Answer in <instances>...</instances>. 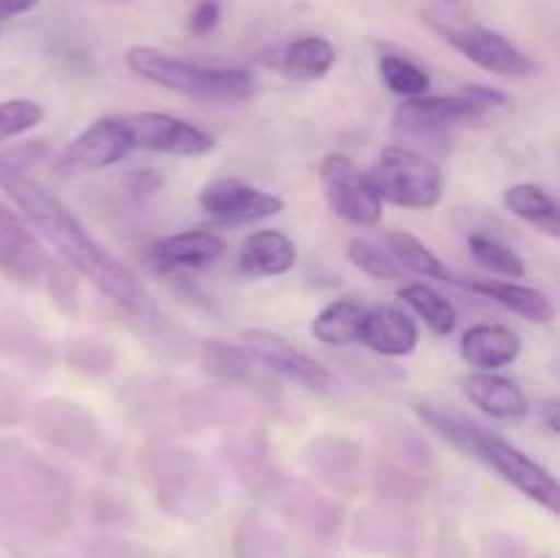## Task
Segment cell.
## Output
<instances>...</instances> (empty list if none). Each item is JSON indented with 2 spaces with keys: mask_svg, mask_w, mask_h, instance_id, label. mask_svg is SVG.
Here are the masks:
<instances>
[{
  "mask_svg": "<svg viewBox=\"0 0 560 558\" xmlns=\"http://www.w3.org/2000/svg\"><path fill=\"white\" fill-rule=\"evenodd\" d=\"M463 359L476 372H498L517 361L523 342H520L517 332L509 326H495V323H481L465 332L463 345Z\"/></svg>",
  "mask_w": 560,
  "mask_h": 558,
  "instance_id": "2e32d148",
  "label": "cell"
},
{
  "mask_svg": "<svg viewBox=\"0 0 560 558\" xmlns=\"http://www.w3.org/2000/svg\"><path fill=\"white\" fill-rule=\"evenodd\" d=\"M364 306L359 301H334L312 323V337L331 348H345L350 342H359L361 321H364Z\"/></svg>",
  "mask_w": 560,
  "mask_h": 558,
  "instance_id": "603a6c76",
  "label": "cell"
},
{
  "mask_svg": "<svg viewBox=\"0 0 560 558\" xmlns=\"http://www.w3.org/2000/svg\"><path fill=\"white\" fill-rule=\"evenodd\" d=\"M38 0H0V20H9V16H20L25 11L36 9Z\"/></svg>",
  "mask_w": 560,
  "mask_h": 558,
  "instance_id": "1f68e13d",
  "label": "cell"
},
{
  "mask_svg": "<svg viewBox=\"0 0 560 558\" xmlns=\"http://www.w3.org/2000/svg\"><path fill=\"white\" fill-rule=\"evenodd\" d=\"M126 63L142 80L206 104H238L255 96L257 91L255 77L246 69L202 66L195 60L175 58V55L162 53L156 47H129Z\"/></svg>",
  "mask_w": 560,
  "mask_h": 558,
  "instance_id": "3957f363",
  "label": "cell"
},
{
  "mask_svg": "<svg viewBox=\"0 0 560 558\" xmlns=\"http://www.w3.org/2000/svg\"><path fill=\"white\" fill-rule=\"evenodd\" d=\"M42 120L44 109L33 98H9V102H0V142L22 135V131H31Z\"/></svg>",
  "mask_w": 560,
  "mask_h": 558,
  "instance_id": "f1b7e54d",
  "label": "cell"
},
{
  "mask_svg": "<svg viewBox=\"0 0 560 558\" xmlns=\"http://www.w3.org/2000/svg\"><path fill=\"white\" fill-rule=\"evenodd\" d=\"M38 425H42V435L60 449H69V438H74V452L85 449V438H91L96 432L93 419L85 414V408L63 403V399L60 403L58 399L44 403L42 414H38Z\"/></svg>",
  "mask_w": 560,
  "mask_h": 558,
  "instance_id": "ffe728a7",
  "label": "cell"
},
{
  "mask_svg": "<svg viewBox=\"0 0 560 558\" xmlns=\"http://www.w3.org/2000/svg\"><path fill=\"white\" fill-rule=\"evenodd\" d=\"M416 414H419L421 419H424V425L432 427L443 441H448L454 449L468 454V457H476L479 463H485L487 468L495 470L503 481L517 487L525 498L541 503V507L550 509L552 514L560 512V487L556 476H552L545 465L530 460L528 454L520 452L517 446H512V443L503 441V438L481 430L474 421L459 419V416H454L452 410L446 408L419 403L416 405Z\"/></svg>",
  "mask_w": 560,
  "mask_h": 558,
  "instance_id": "7a4b0ae2",
  "label": "cell"
},
{
  "mask_svg": "<svg viewBox=\"0 0 560 558\" xmlns=\"http://www.w3.org/2000/svg\"><path fill=\"white\" fill-rule=\"evenodd\" d=\"M468 252L485 271L495 274V277L523 279L525 271H528V268H525V260L512 249V246H506L498 239H490V235L485 233L468 235Z\"/></svg>",
  "mask_w": 560,
  "mask_h": 558,
  "instance_id": "d4e9b609",
  "label": "cell"
},
{
  "mask_svg": "<svg viewBox=\"0 0 560 558\" xmlns=\"http://www.w3.org/2000/svg\"><path fill=\"white\" fill-rule=\"evenodd\" d=\"M299 260V249L282 230H255L246 235L238 252L241 271L249 277H279L288 274Z\"/></svg>",
  "mask_w": 560,
  "mask_h": 558,
  "instance_id": "e0dca14e",
  "label": "cell"
},
{
  "mask_svg": "<svg viewBox=\"0 0 560 558\" xmlns=\"http://www.w3.org/2000/svg\"><path fill=\"white\" fill-rule=\"evenodd\" d=\"M459 284H465L470 293L487 295L490 301L501 304L503 310L514 312V315L525 317L530 323L550 326L556 321V306H552L550 295L536 288H528V284L501 282V279H485V282H463L459 279Z\"/></svg>",
  "mask_w": 560,
  "mask_h": 558,
  "instance_id": "ac0fdd59",
  "label": "cell"
},
{
  "mask_svg": "<svg viewBox=\"0 0 560 558\" xmlns=\"http://www.w3.org/2000/svg\"><path fill=\"white\" fill-rule=\"evenodd\" d=\"M366 181L381 200L399 208L427 211L443 197V173L430 156L408 148H386Z\"/></svg>",
  "mask_w": 560,
  "mask_h": 558,
  "instance_id": "277c9868",
  "label": "cell"
},
{
  "mask_svg": "<svg viewBox=\"0 0 560 558\" xmlns=\"http://www.w3.org/2000/svg\"><path fill=\"white\" fill-rule=\"evenodd\" d=\"M381 77L386 82L388 91H394L397 96L402 98H416V96H427L430 93V74L421 69L416 60L405 58V55L397 53H386L381 58Z\"/></svg>",
  "mask_w": 560,
  "mask_h": 558,
  "instance_id": "4316f807",
  "label": "cell"
},
{
  "mask_svg": "<svg viewBox=\"0 0 560 558\" xmlns=\"http://www.w3.org/2000/svg\"><path fill=\"white\" fill-rule=\"evenodd\" d=\"M200 208L224 224H249L277 217L284 211V200L241 178H219L200 191Z\"/></svg>",
  "mask_w": 560,
  "mask_h": 558,
  "instance_id": "30bf717a",
  "label": "cell"
},
{
  "mask_svg": "<svg viewBox=\"0 0 560 558\" xmlns=\"http://www.w3.org/2000/svg\"><path fill=\"white\" fill-rule=\"evenodd\" d=\"M465 98H470L474 104H479L481 109H490V107H501L506 104V93L498 91V88H487V85H470L463 91Z\"/></svg>",
  "mask_w": 560,
  "mask_h": 558,
  "instance_id": "4dcf8cb0",
  "label": "cell"
},
{
  "mask_svg": "<svg viewBox=\"0 0 560 558\" xmlns=\"http://www.w3.org/2000/svg\"><path fill=\"white\" fill-rule=\"evenodd\" d=\"M485 109L465 96H416L405 98L394 113V126L405 135L432 137L452 126L479 120Z\"/></svg>",
  "mask_w": 560,
  "mask_h": 558,
  "instance_id": "8fae6325",
  "label": "cell"
},
{
  "mask_svg": "<svg viewBox=\"0 0 560 558\" xmlns=\"http://www.w3.org/2000/svg\"><path fill=\"white\" fill-rule=\"evenodd\" d=\"M320 181L326 200L339 219L359 228H372L383 219V200L361 173L359 164L342 153H331L320 162Z\"/></svg>",
  "mask_w": 560,
  "mask_h": 558,
  "instance_id": "5b68a950",
  "label": "cell"
},
{
  "mask_svg": "<svg viewBox=\"0 0 560 558\" xmlns=\"http://www.w3.org/2000/svg\"><path fill=\"white\" fill-rule=\"evenodd\" d=\"M219 16H222V11H219V5L213 3V0H202V3L197 5L195 11H191V16H189V31L195 33V36H208V33L217 31Z\"/></svg>",
  "mask_w": 560,
  "mask_h": 558,
  "instance_id": "f546056e",
  "label": "cell"
},
{
  "mask_svg": "<svg viewBox=\"0 0 560 558\" xmlns=\"http://www.w3.org/2000/svg\"><path fill=\"white\" fill-rule=\"evenodd\" d=\"M228 252V241L208 230H186V233L156 239L145 246V263L159 274H173L180 268L211 266Z\"/></svg>",
  "mask_w": 560,
  "mask_h": 558,
  "instance_id": "4fadbf2b",
  "label": "cell"
},
{
  "mask_svg": "<svg viewBox=\"0 0 560 558\" xmlns=\"http://www.w3.org/2000/svg\"><path fill=\"white\" fill-rule=\"evenodd\" d=\"M359 342H364L372 353L399 359V356H410L416 350L419 326L399 306H375V310L364 312Z\"/></svg>",
  "mask_w": 560,
  "mask_h": 558,
  "instance_id": "5bb4252c",
  "label": "cell"
},
{
  "mask_svg": "<svg viewBox=\"0 0 560 558\" xmlns=\"http://www.w3.org/2000/svg\"><path fill=\"white\" fill-rule=\"evenodd\" d=\"M503 206L523 222L545 230L550 239H558V206L550 191L541 189L539 184H514L503 195Z\"/></svg>",
  "mask_w": 560,
  "mask_h": 558,
  "instance_id": "7402d4cb",
  "label": "cell"
},
{
  "mask_svg": "<svg viewBox=\"0 0 560 558\" xmlns=\"http://www.w3.org/2000/svg\"><path fill=\"white\" fill-rule=\"evenodd\" d=\"M244 348L257 364L288 377V381L315 388V392H328L334 386V375L328 372L326 364H320V361L312 359L310 353L299 350L295 345H290L288 339L277 337V334L246 332Z\"/></svg>",
  "mask_w": 560,
  "mask_h": 558,
  "instance_id": "9c48e42d",
  "label": "cell"
},
{
  "mask_svg": "<svg viewBox=\"0 0 560 558\" xmlns=\"http://www.w3.org/2000/svg\"><path fill=\"white\" fill-rule=\"evenodd\" d=\"M541 416H545L550 432L560 430V425H558V399H547V403L541 405Z\"/></svg>",
  "mask_w": 560,
  "mask_h": 558,
  "instance_id": "d6a6232c",
  "label": "cell"
},
{
  "mask_svg": "<svg viewBox=\"0 0 560 558\" xmlns=\"http://www.w3.org/2000/svg\"><path fill=\"white\" fill-rule=\"evenodd\" d=\"M448 3H454V0H448Z\"/></svg>",
  "mask_w": 560,
  "mask_h": 558,
  "instance_id": "e575fe53",
  "label": "cell"
},
{
  "mask_svg": "<svg viewBox=\"0 0 560 558\" xmlns=\"http://www.w3.org/2000/svg\"><path fill=\"white\" fill-rule=\"evenodd\" d=\"M463 392L487 416L501 421L523 419L528 414V397L523 388L498 372H470L463 377Z\"/></svg>",
  "mask_w": 560,
  "mask_h": 558,
  "instance_id": "9a60e30c",
  "label": "cell"
},
{
  "mask_svg": "<svg viewBox=\"0 0 560 558\" xmlns=\"http://www.w3.org/2000/svg\"><path fill=\"white\" fill-rule=\"evenodd\" d=\"M115 3H129V0H115Z\"/></svg>",
  "mask_w": 560,
  "mask_h": 558,
  "instance_id": "836d02e7",
  "label": "cell"
},
{
  "mask_svg": "<svg viewBox=\"0 0 560 558\" xmlns=\"http://www.w3.org/2000/svg\"><path fill=\"white\" fill-rule=\"evenodd\" d=\"M438 31L446 36V42L452 44L459 55H465L470 63L490 71V74L509 77V80H525V77H534L536 71H539V66H536L517 44L509 42L501 33L490 31V27L438 25Z\"/></svg>",
  "mask_w": 560,
  "mask_h": 558,
  "instance_id": "8992f818",
  "label": "cell"
},
{
  "mask_svg": "<svg viewBox=\"0 0 560 558\" xmlns=\"http://www.w3.org/2000/svg\"><path fill=\"white\" fill-rule=\"evenodd\" d=\"M348 257L359 271H364L366 277L381 279V282H388V279L402 277V268L397 266L392 255L386 249H381L377 244L366 239H353L348 244Z\"/></svg>",
  "mask_w": 560,
  "mask_h": 558,
  "instance_id": "83f0119b",
  "label": "cell"
},
{
  "mask_svg": "<svg viewBox=\"0 0 560 558\" xmlns=\"http://www.w3.org/2000/svg\"><path fill=\"white\" fill-rule=\"evenodd\" d=\"M200 364L208 375L219 377V381L241 383L249 381L257 361L246 353V348H238V345L206 342V348L200 353Z\"/></svg>",
  "mask_w": 560,
  "mask_h": 558,
  "instance_id": "484cf974",
  "label": "cell"
},
{
  "mask_svg": "<svg viewBox=\"0 0 560 558\" xmlns=\"http://www.w3.org/2000/svg\"><path fill=\"white\" fill-rule=\"evenodd\" d=\"M0 189L14 200V206L25 213L27 222L58 249L66 266L74 268L77 274L91 279L104 295L115 301L124 310H142L148 301L145 290L140 288L135 274L115 260L85 228L74 219V213L55 200L42 184L27 175V170L14 167V164L0 159Z\"/></svg>",
  "mask_w": 560,
  "mask_h": 558,
  "instance_id": "6da1fadb",
  "label": "cell"
},
{
  "mask_svg": "<svg viewBox=\"0 0 560 558\" xmlns=\"http://www.w3.org/2000/svg\"><path fill=\"white\" fill-rule=\"evenodd\" d=\"M386 252L397 260V266L402 271H413L419 277H430V279H441V282L448 284H459V279L443 266L441 257L430 249L427 244H421L416 235L402 233V230H388L386 233Z\"/></svg>",
  "mask_w": 560,
  "mask_h": 558,
  "instance_id": "44dd1931",
  "label": "cell"
},
{
  "mask_svg": "<svg viewBox=\"0 0 560 558\" xmlns=\"http://www.w3.org/2000/svg\"><path fill=\"white\" fill-rule=\"evenodd\" d=\"M126 129H129L131 146L153 153H170V156H208L217 148L208 131L200 126L180 120L167 113H135L126 115Z\"/></svg>",
  "mask_w": 560,
  "mask_h": 558,
  "instance_id": "52a82bcc",
  "label": "cell"
},
{
  "mask_svg": "<svg viewBox=\"0 0 560 558\" xmlns=\"http://www.w3.org/2000/svg\"><path fill=\"white\" fill-rule=\"evenodd\" d=\"M131 151H135V146H131L126 120L98 118L63 148V153L58 156V170L63 175L98 173V170L118 164Z\"/></svg>",
  "mask_w": 560,
  "mask_h": 558,
  "instance_id": "ba28073f",
  "label": "cell"
},
{
  "mask_svg": "<svg viewBox=\"0 0 560 558\" xmlns=\"http://www.w3.org/2000/svg\"><path fill=\"white\" fill-rule=\"evenodd\" d=\"M47 255L25 219L0 202V271L20 284H33L47 271Z\"/></svg>",
  "mask_w": 560,
  "mask_h": 558,
  "instance_id": "7c38bea8",
  "label": "cell"
},
{
  "mask_svg": "<svg viewBox=\"0 0 560 558\" xmlns=\"http://www.w3.org/2000/svg\"><path fill=\"white\" fill-rule=\"evenodd\" d=\"M334 60H337V49L328 38L323 36H301L290 42L279 55V69L288 74L290 80L315 82L331 71Z\"/></svg>",
  "mask_w": 560,
  "mask_h": 558,
  "instance_id": "d6986e66",
  "label": "cell"
},
{
  "mask_svg": "<svg viewBox=\"0 0 560 558\" xmlns=\"http://www.w3.org/2000/svg\"><path fill=\"white\" fill-rule=\"evenodd\" d=\"M399 299L438 334V337H448L457 328V310L452 301L443 293H438L430 284H405L399 288Z\"/></svg>",
  "mask_w": 560,
  "mask_h": 558,
  "instance_id": "cb8c5ba5",
  "label": "cell"
}]
</instances>
